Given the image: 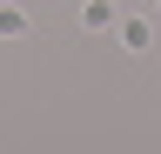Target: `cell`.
<instances>
[{
    "label": "cell",
    "mask_w": 161,
    "mask_h": 154,
    "mask_svg": "<svg viewBox=\"0 0 161 154\" xmlns=\"http://www.w3.org/2000/svg\"><path fill=\"white\" fill-rule=\"evenodd\" d=\"M114 40H121V54H148L154 47V20H141V13L134 20H114Z\"/></svg>",
    "instance_id": "obj_1"
},
{
    "label": "cell",
    "mask_w": 161,
    "mask_h": 154,
    "mask_svg": "<svg viewBox=\"0 0 161 154\" xmlns=\"http://www.w3.org/2000/svg\"><path fill=\"white\" fill-rule=\"evenodd\" d=\"M121 20V13H114V0H80V27H87V34H108Z\"/></svg>",
    "instance_id": "obj_2"
},
{
    "label": "cell",
    "mask_w": 161,
    "mask_h": 154,
    "mask_svg": "<svg viewBox=\"0 0 161 154\" xmlns=\"http://www.w3.org/2000/svg\"><path fill=\"white\" fill-rule=\"evenodd\" d=\"M34 20H27V7H14V0H0V40H20Z\"/></svg>",
    "instance_id": "obj_3"
}]
</instances>
